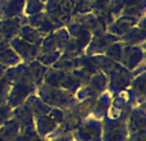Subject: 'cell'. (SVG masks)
Instances as JSON below:
<instances>
[{
	"mask_svg": "<svg viewBox=\"0 0 146 141\" xmlns=\"http://www.w3.org/2000/svg\"><path fill=\"white\" fill-rule=\"evenodd\" d=\"M133 104L128 103L126 108L122 110L119 116L109 117L105 116L101 119L103 123V141H127L128 140V127L127 121L131 110L133 109Z\"/></svg>",
	"mask_w": 146,
	"mask_h": 141,
	"instance_id": "cell-1",
	"label": "cell"
},
{
	"mask_svg": "<svg viewBox=\"0 0 146 141\" xmlns=\"http://www.w3.org/2000/svg\"><path fill=\"white\" fill-rule=\"evenodd\" d=\"M36 94L40 96V99L44 103L50 105L51 108H58L63 109V110L72 108L78 103L74 94H71L66 90H62V88L49 86L46 83H41L37 87Z\"/></svg>",
	"mask_w": 146,
	"mask_h": 141,
	"instance_id": "cell-2",
	"label": "cell"
},
{
	"mask_svg": "<svg viewBox=\"0 0 146 141\" xmlns=\"http://www.w3.org/2000/svg\"><path fill=\"white\" fill-rule=\"evenodd\" d=\"M36 91H37V86L31 80V77L27 73V68H26V70L17 80L10 83L7 103L9 104V106L13 109V108H15V106L23 104L31 95L36 94Z\"/></svg>",
	"mask_w": 146,
	"mask_h": 141,
	"instance_id": "cell-3",
	"label": "cell"
},
{
	"mask_svg": "<svg viewBox=\"0 0 146 141\" xmlns=\"http://www.w3.org/2000/svg\"><path fill=\"white\" fill-rule=\"evenodd\" d=\"M72 135L76 141H103V123L90 116L81 122Z\"/></svg>",
	"mask_w": 146,
	"mask_h": 141,
	"instance_id": "cell-4",
	"label": "cell"
},
{
	"mask_svg": "<svg viewBox=\"0 0 146 141\" xmlns=\"http://www.w3.org/2000/svg\"><path fill=\"white\" fill-rule=\"evenodd\" d=\"M26 25L36 28L41 33L42 37L53 33L55 30L64 27L63 22H60L58 18L48 14L46 12H40L32 15H26Z\"/></svg>",
	"mask_w": 146,
	"mask_h": 141,
	"instance_id": "cell-5",
	"label": "cell"
},
{
	"mask_svg": "<svg viewBox=\"0 0 146 141\" xmlns=\"http://www.w3.org/2000/svg\"><path fill=\"white\" fill-rule=\"evenodd\" d=\"M106 76H108V88H106V91L110 92L111 95L128 90L131 81L133 78L132 70L124 68L121 63L117 64L115 68L111 69Z\"/></svg>",
	"mask_w": 146,
	"mask_h": 141,
	"instance_id": "cell-6",
	"label": "cell"
},
{
	"mask_svg": "<svg viewBox=\"0 0 146 141\" xmlns=\"http://www.w3.org/2000/svg\"><path fill=\"white\" fill-rule=\"evenodd\" d=\"M73 7L74 5L69 0H48L45 1L44 12L58 18L66 26L73 17Z\"/></svg>",
	"mask_w": 146,
	"mask_h": 141,
	"instance_id": "cell-7",
	"label": "cell"
},
{
	"mask_svg": "<svg viewBox=\"0 0 146 141\" xmlns=\"http://www.w3.org/2000/svg\"><path fill=\"white\" fill-rule=\"evenodd\" d=\"M9 45L18 54V57L21 58V61L23 63H30L32 61H36V58L41 53V45H38V44H30L27 41L22 40L21 37H18V36L10 41Z\"/></svg>",
	"mask_w": 146,
	"mask_h": 141,
	"instance_id": "cell-8",
	"label": "cell"
},
{
	"mask_svg": "<svg viewBox=\"0 0 146 141\" xmlns=\"http://www.w3.org/2000/svg\"><path fill=\"white\" fill-rule=\"evenodd\" d=\"M121 64L128 70H135L137 67L145 64V46L124 45Z\"/></svg>",
	"mask_w": 146,
	"mask_h": 141,
	"instance_id": "cell-9",
	"label": "cell"
},
{
	"mask_svg": "<svg viewBox=\"0 0 146 141\" xmlns=\"http://www.w3.org/2000/svg\"><path fill=\"white\" fill-rule=\"evenodd\" d=\"M119 40H121L119 37H117V36L111 35L109 32H104L101 35L92 36L85 50V54L86 55H100V54H104L106 48L110 44L117 43Z\"/></svg>",
	"mask_w": 146,
	"mask_h": 141,
	"instance_id": "cell-10",
	"label": "cell"
},
{
	"mask_svg": "<svg viewBox=\"0 0 146 141\" xmlns=\"http://www.w3.org/2000/svg\"><path fill=\"white\" fill-rule=\"evenodd\" d=\"M25 25H26V15L0 19V40L10 43L13 39L18 36L21 27Z\"/></svg>",
	"mask_w": 146,
	"mask_h": 141,
	"instance_id": "cell-11",
	"label": "cell"
},
{
	"mask_svg": "<svg viewBox=\"0 0 146 141\" xmlns=\"http://www.w3.org/2000/svg\"><path fill=\"white\" fill-rule=\"evenodd\" d=\"M12 119L17 122V124L21 128V132L35 130V118H33L32 112L26 103L12 109Z\"/></svg>",
	"mask_w": 146,
	"mask_h": 141,
	"instance_id": "cell-12",
	"label": "cell"
},
{
	"mask_svg": "<svg viewBox=\"0 0 146 141\" xmlns=\"http://www.w3.org/2000/svg\"><path fill=\"white\" fill-rule=\"evenodd\" d=\"M146 101L141 104H137L131 110L127 121V127H128V134H137L140 131L146 130Z\"/></svg>",
	"mask_w": 146,
	"mask_h": 141,
	"instance_id": "cell-13",
	"label": "cell"
},
{
	"mask_svg": "<svg viewBox=\"0 0 146 141\" xmlns=\"http://www.w3.org/2000/svg\"><path fill=\"white\" fill-rule=\"evenodd\" d=\"M73 17L82 25L83 28L88 31L92 36L101 35L106 32V26L96 17L94 13H86V14H74Z\"/></svg>",
	"mask_w": 146,
	"mask_h": 141,
	"instance_id": "cell-14",
	"label": "cell"
},
{
	"mask_svg": "<svg viewBox=\"0 0 146 141\" xmlns=\"http://www.w3.org/2000/svg\"><path fill=\"white\" fill-rule=\"evenodd\" d=\"M26 0H7L0 5V19L25 15Z\"/></svg>",
	"mask_w": 146,
	"mask_h": 141,
	"instance_id": "cell-15",
	"label": "cell"
},
{
	"mask_svg": "<svg viewBox=\"0 0 146 141\" xmlns=\"http://www.w3.org/2000/svg\"><path fill=\"white\" fill-rule=\"evenodd\" d=\"M137 21L139 19H136V18L121 15V17L115 18L110 25L106 26V32L111 33V35L117 36V37H121V36L124 35V33H126L131 27L136 26Z\"/></svg>",
	"mask_w": 146,
	"mask_h": 141,
	"instance_id": "cell-16",
	"label": "cell"
},
{
	"mask_svg": "<svg viewBox=\"0 0 146 141\" xmlns=\"http://www.w3.org/2000/svg\"><path fill=\"white\" fill-rule=\"evenodd\" d=\"M58 128V123L53 121L49 116H41L35 118V130L41 139L46 140Z\"/></svg>",
	"mask_w": 146,
	"mask_h": 141,
	"instance_id": "cell-17",
	"label": "cell"
},
{
	"mask_svg": "<svg viewBox=\"0 0 146 141\" xmlns=\"http://www.w3.org/2000/svg\"><path fill=\"white\" fill-rule=\"evenodd\" d=\"M111 99H113V95H111L110 92H108V91L100 94L95 100L92 112H91V117L101 121V119L106 116V113H108L109 106H110V104H111Z\"/></svg>",
	"mask_w": 146,
	"mask_h": 141,
	"instance_id": "cell-18",
	"label": "cell"
},
{
	"mask_svg": "<svg viewBox=\"0 0 146 141\" xmlns=\"http://www.w3.org/2000/svg\"><path fill=\"white\" fill-rule=\"evenodd\" d=\"M121 41L124 45H132V46H145L146 41V30H141L137 26L131 27L124 35H122Z\"/></svg>",
	"mask_w": 146,
	"mask_h": 141,
	"instance_id": "cell-19",
	"label": "cell"
},
{
	"mask_svg": "<svg viewBox=\"0 0 146 141\" xmlns=\"http://www.w3.org/2000/svg\"><path fill=\"white\" fill-rule=\"evenodd\" d=\"M25 103L27 104L28 108L31 109V112H32V114H33V118L41 117V116H48L49 112L51 110V106L48 105L46 103H44L37 94L31 95Z\"/></svg>",
	"mask_w": 146,
	"mask_h": 141,
	"instance_id": "cell-20",
	"label": "cell"
},
{
	"mask_svg": "<svg viewBox=\"0 0 146 141\" xmlns=\"http://www.w3.org/2000/svg\"><path fill=\"white\" fill-rule=\"evenodd\" d=\"M27 64V73L31 77V80L35 82V85L40 86L41 83H44V77H45V73L48 70L49 67H45L37 61H32Z\"/></svg>",
	"mask_w": 146,
	"mask_h": 141,
	"instance_id": "cell-21",
	"label": "cell"
},
{
	"mask_svg": "<svg viewBox=\"0 0 146 141\" xmlns=\"http://www.w3.org/2000/svg\"><path fill=\"white\" fill-rule=\"evenodd\" d=\"M87 86L94 91L95 94L100 95V94L105 92L108 88V76L103 72H96L95 74H92L90 77L87 82Z\"/></svg>",
	"mask_w": 146,
	"mask_h": 141,
	"instance_id": "cell-22",
	"label": "cell"
},
{
	"mask_svg": "<svg viewBox=\"0 0 146 141\" xmlns=\"http://www.w3.org/2000/svg\"><path fill=\"white\" fill-rule=\"evenodd\" d=\"M21 128L14 119H8L0 126V141H13L19 135Z\"/></svg>",
	"mask_w": 146,
	"mask_h": 141,
	"instance_id": "cell-23",
	"label": "cell"
},
{
	"mask_svg": "<svg viewBox=\"0 0 146 141\" xmlns=\"http://www.w3.org/2000/svg\"><path fill=\"white\" fill-rule=\"evenodd\" d=\"M19 63H22V61L10 45H7L5 48H3L0 50V64L1 66L10 68V67H14Z\"/></svg>",
	"mask_w": 146,
	"mask_h": 141,
	"instance_id": "cell-24",
	"label": "cell"
},
{
	"mask_svg": "<svg viewBox=\"0 0 146 141\" xmlns=\"http://www.w3.org/2000/svg\"><path fill=\"white\" fill-rule=\"evenodd\" d=\"M18 37H21L22 40L27 41V43H30V44H38V45H41L42 39H44L42 36H41V33L38 32L36 28L31 27V26H28V25H25L21 27Z\"/></svg>",
	"mask_w": 146,
	"mask_h": 141,
	"instance_id": "cell-25",
	"label": "cell"
},
{
	"mask_svg": "<svg viewBox=\"0 0 146 141\" xmlns=\"http://www.w3.org/2000/svg\"><path fill=\"white\" fill-rule=\"evenodd\" d=\"M123 49H124V44L122 43L121 40L117 41V43H113L106 48L104 55L106 58H109L110 61H114L117 63H121L122 62V57H123Z\"/></svg>",
	"mask_w": 146,
	"mask_h": 141,
	"instance_id": "cell-26",
	"label": "cell"
},
{
	"mask_svg": "<svg viewBox=\"0 0 146 141\" xmlns=\"http://www.w3.org/2000/svg\"><path fill=\"white\" fill-rule=\"evenodd\" d=\"M53 68L66 70V72H72V70L80 68V63H78V57L74 59H60L59 58L55 63L53 64Z\"/></svg>",
	"mask_w": 146,
	"mask_h": 141,
	"instance_id": "cell-27",
	"label": "cell"
},
{
	"mask_svg": "<svg viewBox=\"0 0 146 141\" xmlns=\"http://www.w3.org/2000/svg\"><path fill=\"white\" fill-rule=\"evenodd\" d=\"M53 35H54V39H55L56 48H58V50L62 53L64 46L67 45V43H68L69 39H71V36H69L68 31L66 30V27H62V28H59V30H55L53 32Z\"/></svg>",
	"mask_w": 146,
	"mask_h": 141,
	"instance_id": "cell-28",
	"label": "cell"
},
{
	"mask_svg": "<svg viewBox=\"0 0 146 141\" xmlns=\"http://www.w3.org/2000/svg\"><path fill=\"white\" fill-rule=\"evenodd\" d=\"M60 55H62L60 51H51V53H42L41 51L40 55L36 58V61L40 62L45 67H53V64L60 58Z\"/></svg>",
	"mask_w": 146,
	"mask_h": 141,
	"instance_id": "cell-29",
	"label": "cell"
},
{
	"mask_svg": "<svg viewBox=\"0 0 146 141\" xmlns=\"http://www.w3.org/2000/svg\"><path fill=\"white\" fill-rule=\"evenodd\" d=\"M45 9V3L41 0H26L25 5V15H32L36 13L44 12Z\"/></svg>",
	"mask_w": 146,
	"mask_h": 141,
	"instance_id": "cell-30",
	"label": "cell"
},
{
	"mask_svg": "<svg viewBox=\"0 0 146 141\" xmlns=\"http://www.w3.org/2000/svg\"><path fill=\"white\" fill-rule=\"evenodd\" d=\"M91 37H92V35H91V33L88 32L86 28H82V30L78 32V35L76 36V37H72V39H74V41L77 43L78 49H80V50L85 54V50H86V48H87L88 43H90Z\"/></svg>",
	"mask_w": 146,
	"mask_h": 141,
	"instance_id": "cell-31",
	"label": "cell"
},
{
	"mask_svg": "<svg viewBox=\"0 0 146 141\" xmlns=\"http://www.w3.org/2000/svg\"><path fill=\"white\" fill-rule=\"evenodd\" d=\"M91 10H92V0H78L73 7V15L91 13Z\"/></svg>",
	"mask_w": 146,
	"mask_h": 141,
	"instance_id": "cell-32",
	"label": "cell"
},
{
	"mask_svg": "<svg viewBox=\"0 0 146 141\" xmlns=\"http://www.w3.org/2000/svg\"><path fill=\"white\" fill-rule=\"evenodd\" d=\"M124 5H126V0H110V4H109V13L113 15V18L121 17L122 13H123Z\"/></svg>",
	"mask_w": 146,
	"mask_h": 141,
	"instance_id": "cell-33",
	"label": "cell"
},
{
	"mask_svg": "<svg viewBox=\"0 0 146 141\" xmlns=\"http://www.w3.org/2000/svg\"><path fill=\"white\" fill-rule=\"evenodd\" d=\"M41 51H42V53L59 51L58 48H56V43H55V39H54L53 33H50V35L45 36V37L42 39V43H41Z\"/></svg>",
	"mask_w": 146,
	"mask_h": 141,
	"instance_id": "cell-34",
	"label": "cell"
},
{
	"mask_svg": "<svg viewBox=\"0 0 146 141\" xmlns=\"http://www.w3.org/2000/svg\"><path fill=\"white\" fill-rule=\"evenodd\" d=\"M13 141H45V140L41 139V137L37 135L36 130H33V131L19 132V135H18Z\"/></svg>",
	"mask_w": 146,
	"mask_h": 141,
	"instance_id": "cell-35",
	"label": "cell"
},
{
	"mask_svg": "<svg viewBox=\"0 0 146 141\" xmlns=\"http://www.w3.org/2000/svg\"><path fill=\"white\" fill-rule=\"evenodd\" d=\"M12 118V108L9 106V104L5 103L0 104V126L4 124L8 119Z\"/></svg>",
	"mask_w": 146,
	"mask_h": 141,
	"instance_id": "cell-36",
	"label": "cell"
},
{
	"mask_svg": "<svg viewBox=\"0 0 146 141\" xmlns=\"http://www.w3.org/2000/svg\"><path fill=\"white\" fill-rule=\"evenodd\" d=\"M9 88H10V82L3 77L1 80H0V104L7 101L8 94H9Z\"/></svg>",
	"mask_w": 146,
	"mask_h": 141,
	"instance_id": "cell-37",
	"label": "cell"
},
{
	"mask_svg": "<svg viewBox=\"0 0 146 141\" xmlns=\"http://www.w3.org/2000/svg\"><path fill=\"white\" fill-rule=\"evenodd\" d=\"M51 119H53L55 123H58V126L63 122V118H64V110L63 109H58V108H51V110L49 112L48 114Z\"/></svg>",
	"mask_w": 146,
	"mask_h": 141,
	"instance_id": "cell-38",
	"label": "cell"
},
{
	"mask_svg": "<svg viewBox=\"0 0 146 141\" xmlns=\"http://www.w3.org/2000/svg\"><path fill=\"white\" fill-rule=\"evenodd\" d=\"M46 141H76L72 134H63V135H58V136H51L49 139H46Z\"/></svg>",
	"mask_w": 146,
	"mask_h": 141,
	"instance_id": "cell-39",
	"label": "cell"
},
{
	"mask_svg": "<svg viewBox=\"0 0 146 141\" xmlns=\"http://www.w3.org/2000/svg\"><path fill=\"white\" fill-rule=\"evenodd\" d=\"M127 141H146V130L137 132V134L129 135Z\"/></svg>",
	"mask_w": 146,
	"mask_h": 141,
	"instance_id": "cell-40",
	"label": "cell"
},
{
	"mask_svg": "<svg viewBox=\"0 0 146 141\" xmlns=\"http://www.w3.org/2000/svg\"><path fill=\"white\" fill-rule=\"evenodd\" d=\"M5 70H7V67H4V66H1V64H0V80L4 77Z\"/></svg>",
	"mask_w": 146,
	"mask_h": 141,
	"instance_id": "cell-41",
	"label": "cell"
},
{
	"mask_svg": "<svg viewBox=\"0 0 146 141\" xmlns=\"http://www.w3.org/2000/svg\"><path fill=\"white\" fill-rule=\"evenodd\" d=\"M69 1H71V3H72V4H73V5H74V4H76V3H77V1H78V0H69Z\"/></svg>",
	"mask_w": 146,
	"mask_h": 141,
	"instance_id": "cell-42",
	"label": "cell"
},
{
	"mask_svg": "<svg viewBox=\"0 0 146 141\" xmlns=\"http://www.w3.org/2000/svg\"><path fill=\"white\" fill-rule=\"evenodd\" d=\"M5 1H7V0H0V5H1V4H4Z\"/></svg>",
	"mask_w": 146,
	"mask_h": 141,
	"instance_id": "cell-43",
	"label": "cell"
},
{
	"mask_svg": "<svg viewBox=\"0 0 146 141\" xmlns=\"http://www.w3.org/2000/svg\"><path fill=\"white\" fill-rule=\"evenodd\" d=\"M41 1H42V3H45V1H48V0H41Z\"/></svg>",
	"mask_w": 146,
	"mask_h": 141,
	"instance_id": "cell-44",
	"label": "cell"
},
{
	"mask_svg": "<svg viewBox=\"0 0 146 141\" xmlns=\"http://www.w3.org/2000/svg\"><path fill=\"white\" fill-rule=\"evenodd\" d=\"M45 141H46V140H45Z\"/></svg>",
	"mask_w": 146,
	"mask_h": 141,
	"instance_id": "cell-45",
	"label": "cell"
}]
</instances>
